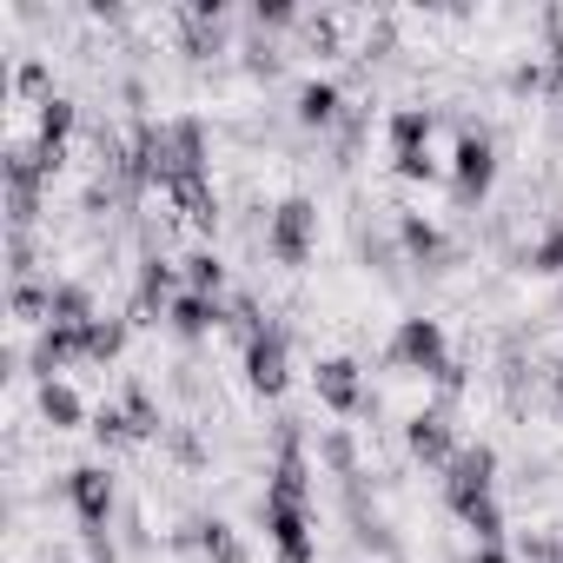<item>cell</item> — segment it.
Returning <instances> with one entry per match:
<instances>
[{
  "mask_svg": "<svg viewBox=\"0 0 563 563\" xmlns=\"http://www.w3.org/2000/svg\"><path fill=\"white\" fill-rule=\"evenodd\" d=\"M405 451H411L424 471H451V457L464 451V444H457V431H451V411H444V405L418 411V418L405 424Z\"/></svg>",
  "mask_w": 563,
  "mask_h": 563,
  "instance_id": "cell-3",
  "label": "cell"
},
{
  "mask_svg": "<svg viewBox=\"0 0 563 563\" xmlns=\"http://www.w3.org/2000/svg\"><path fill=\"white\" fill-rule=\"evenodd\" d=\"M286 352H292V339L278 332V325H272V332L245 352V378H252V391H258V398H278V391H286V378H292Z\"/></svg>",
  "mask_w": 563,
  "mask_h": 563,
  "instance_id": "cell-8",
  "label": "cell"
},
{
  "mask_svg": "<svg viewBox=\"0 0 563 563\" xmlns=\"http://www.w3.org/2000/svg\"><path fill=\"white\" fill-rule=\"evenodd\" d=\"M126 332H133V319H93L87 325V365H113L126 352Z\"/></svg>",
  "mask_w": 563,
  "mask_h": 563,
  "instance_id": "cell-16",
  "label": "cell"
},
{
  "mask_svg": "<svg viewBox=\"0 0 563 563\" xmlns=\"http://www.w3.org/2000/svg\"><path fill=\"white\" fill-rule=\"evenodd\" d=\"M312 239H319V206L306 192H292L286 206L272 212V225H265V252L278 265H306L312 258Z\"/></svg>",
  "mask_w": 563,
  "mask_h": 563,
  "instance_id": "cell-1",
  "label": "cell"
},
{
  "mask_svg": "<svg viewBox=\"0 0 563 563\" xmlns=\"http://www.w3.org/2000/svg\"><path fill=\"white\" fill-rule=\"evenodd\" d=\"M166 319H173V332H179V339H206L212 325H225V306H219V299H206V292H179Z\"/></svg>",
  "mask_w": 563,
  "mask_h": 563,
  "instance_id": "cell-12",
  "label": "cell"
},
{
  "mask_svg": "<svg viewBox=\"0 0 563 563\" xmlns=\"http://www.w3.org/2000/svg\"><path fill=\"white\" fill-rule=\"evenodd\" d=\"M41 186H47V179H8V225H14V232H27V225L41 219Z\"/></svg>",
  "mask_w": 563,
  "mask_h": 563,
  "instance_id": "cell-19",
  "label": "cell"
},
{
  "mask_svg": "<svg viewBox=\"0 0 563 563\" xmlns=\"http://www.w3.org/2000/svg\"><path fill=\"white\" fill-rule=\"evenodd\" d=\"M457 517H464V530L477 537V543H497L504 537V510H497V490L490 497H464V504H451Z\"/></svg>",
  "mask_w": 563,
  "mask_h": 563,
  "instance_id": "cell-17",
  "label": "cell"
},
{
  "mask_svg": "<svg viewBox=\"0 0 563 563\" xmlns=\"http://www.w3.org/2000/svg\"><path fill=\"white\" fill-rule=\"evenodd\" d=\"M54 563H67V556H54Z\"/></svg>",
  "mask_w": 563,
  "mask_h": 563,
  "instance_id": "cell-32",
  "label": "cell"
},
{
  "mask_svg": "<svg viewBox=\"0 0 563 563\" xmlns=\"http://www.w3.org/2000/svg\"><path fill=\"white\" fill-rule=\"evenodd\" d=\"M556 126H563V113H556Z\"/></svg>",
  "mask_w": 563,
  "mask_h": 563,
  "instance_id": "cell-31",
  "label": "cell"
},
{
  "mask_svg": "<svg viewBox=\"0 0 563 563\" xmlns=\"http://www.w3.org/2000/svg\"><path fill=\"white\" fill-rule=\"evenodd\" d=\"M159 199L179 212V225H192V232H212L219 225V192L206 186V179H179V186H159Z\"/></svg>",
  "mask_w": 563,
  "mask_h": 563,
  "instance_id": "cell-9",
  "label": "cell"
},
{
  "mask_svg": "<svg viewBox=\"0 0 563 563\" xmlns=\"http://www.w3.org/2000/svg\"><path fill=\"white\" fill-rule=\"evenodd\" d=\"M490 484H497V451H490V444H464V451L451 457V471H444V497H451V504L490 497Z\"/></svg>",
  "mask_w": 563,
  "mask_h": 563,
  "instance_id": "cell-6",
  "label": "cell"
},
{
  "mask_svg": "<svg viewBox=\"0 0 563 563\" xmlns=\"http://www.w3.org/2000/svg\"><path fill=\"white\" fill-rule=\"evenodd\" d=\"M398 372H424V378H438L444 365H451V345H444V325L438 319H405L398 332H391V352H385Z\"/></svg>",
  "mask_w": 563,
  "mask_h": 563,
  "instance_id": "cell-2",
  "label": "cell"
},
{
  "mask_svg": "<svg viewBox=\"0 0 563 563\" xmlns=\"http://www.w3.org/2000/svg\"><path fill=\"white\" fill-rule=\"evenodd\" d=\"M258 517H265V530H272L278 556H286V563H312V510H306V504L265 497V504H258Z\"/></svg>",
  "mask_w": 563,
  "mask_h": 563,
  "instance_id": "cell-4",
  "label": "cell"
},
{
  "mask_svg": "<svg viewBox=\"0 0 563 563\" xmlns=\"http://www.w3.org/2000/svg\"><path fill=\"white\" fill-rule=\"evenodd\" d=\"M199 550H206L212 563H252V556H245V543L232 537V523H219V517H212V523H199Z\"/></svg>",
  "mask_w": 563,
  "mask_h": 563,
  "instance_id": "cell-21",
  "label": "cell"
},
{
  "mask_svg": "<svg viewBox=\"0 0 563 563\" xmlns=\"http://www.w3.org/2000/svg\"><path fill=\"white\" fill-rule=\"evenodd\" d=\"M451 173H457V206H477V199L490 192V179H497V146L464 126V140H457V153H451Z\"/></svg>",
  "mask_w": 563,
  "mask_h": 563,
  "instance_id": "cell-5",
  "label": "cell"
},
{
  "mask_svg": "<svg viewBox=\"0 0 563 563\" xmlns=\"http://www.w3.org/2000/svg\"><path fill=\"white\" fill-rule=\"evenodd\" d=\"M219 286H225V265H219V252H192V258H186V292H206V299H219Z\"/></svg>",
  "mask_w": 563,
  "mask_h": 563,
  "instance_id": "cell-22",
  "label": "cell"
},
{
  "mask_svg": "<svg viewBox=\"0 0 563 563\" xmlns=\"http://www.w3.org/2000/svg\"><path fill=\"white\" fill-rule=\"evenodd\" d=\"M34 405H41V418H47L54 431H74V424L87 418V405H80V391H74L67 378H41V391H34Z\"/></svg>",
  "mask_w": 563,
  "mask_h": 563,
  "instance_id": "cell-14",
  "label": "cell"
},
{
  "mask_svg": "<svg viewBox=\"0 0 563 563\" xmlns=\"http://www.w3.org/2000/svg\"><path fill=\"white\" fill-rule=\"evenodd\" d=\"M319 451H325V464H332L339 477H358V451H352V438H345V431H325V438H319Z\"/></svg>",
  "mask_w": 563,
  "mask_h": 563,
  "instance_id": "cell-25",
  "label": "cell"
},
{
  "mask_svg": "<svg viewBox=\"0 0 563 563\" xmlns=\"http://www.w3.org/2000/svg\"><path fill=\"white\" fill-rule=\"evenodd\" d=\"M34 126H41V146H67V133L80 126V113H74V100L47 93V100H41V120H34Z\"/></svg>",
  "mask_w": 563,
  "mask_h": 563,
  "instance_id": "cell-18",
  "label": "cell"
},
{
  "mask_svg": "<svg viewBox=\"0 0 563 563\" xmlns=\"http://www.w3.org/2000/svg\"><path fill=\"white\" fill-rule=\"evenodd\" d=\"M312 385H319V398H325V405H332L339 418L365 405V378H358V365H352V358H319Z\"/></svg>",
  "mask_w": 563,
  "mask_h": 563,
  "instance_id": "cell-10",
  "label": "cell"
},
{
  "mask_svg": "<svg viewBox=\"0 0 563 563\" xmlns=\"http://www.w3.org/2000/svg\"><path fill=\"white\" fill-rule=\"evenodd\" d=\"M14 93H21V100H47V60H21Z\"/></svg>",
  "mask_w": 563,
  "mask_h": 563,
  "instance_id": "cell-27",
  "label": "cell"
},
{
  "mask_svg": "<svg viewBox=\"0 0 563 563\" xmlns=\"http://www.w3.org/2000/svg\"><path fill=\"white\" fill-rule=\"evenodd\" d=\"M87 556H93V563H113L120 550H113V537H107V530H87Z\"/></svg>",
  "mask_w": 563,
  "mask_h": 563,
  "instance_id": "cell-28",
  "label": "cell"
},
{
  "mask_svg": "<svg viewBox=\"0 0 563 563\" xmlns=\"http://www.w3.org/2000/svg\"><path fill=\"white\" fill-rule=\"evenodd\" d=\"M126 424H133V438H153V431H166L159 424V411H153V398H146V385H126Z\"/></svg>",
  "mask_w": 563,
  "mask_h": 563,
  "instance_id": "cell-23",
  "label": "cell"
},
{
  "mask_svg": "<svg viewBox=\"0 0 563 563\" xmlns=\"http://www.w3.org/2000/svg\"><path fill=\"white\" fill-rule=\"evenodd\" d=\"M391 166H398V179H438V159H431V146H418V153H391Z\"/></svg>",
  "mask_w": 563,
  "mask_h": 563,
  "instance_id": "cell-26",
  "label": "cell"
},
{
  "mask_svg": "<svg viewBox=\"0 0 563 563\" xmlns=\"http://www.w3.org/2000/svg\"><path fill=\"white\" fill-rule=\"evenodd\" d=\"M556 398H563V365H556Z\"/></svg>",
  "mask_w": 563,
  "mask_h": 563,
  "instance_id": "cell-30",
  "label": "cell"
},
{
  "mask_svg": "<svg viewBox=\"0 0 563 563\" xmlns=\"http://www.w3.org/2000/svg\"><path fill=\"white\" fill-rule=\"evenodd\" d=\"M523 265H530V272H563V219H556L530 252H523Z\"/></svg>",
  "mask_w": 563,
  "mask_h": 563,
  "instance_id": "cell-24",
  "label": "cell"
},
{
  "mask_svg": "<svg viewBox=\"0 0 563 563\" xmlns=\"http://www.w3.org/2000/svg\"><path fill=\"white\" fill-rule=\"evenodd\" d=\"M431 107H398L391 113V153H418V146H431Z\"/></svg>",
  "mask_w": 563,
  "mask_h": 563,
  "instance_id": "cell-15",
  "label": "cell"
},
{
  "mask_svg": "<svg viewBox=\"0 0 563 563\" xmlns=\"http://www.w3.org/2000/svg\"><path fill=\"white\" fill-rule=\"evenodd\" d=\"M93 319H100V312H93V292H87V286H54V325H80V332H87Z\"/></svg>",
  "mask_w": 563,
  "mask_h": 563,
  "instance_id": "cell-20",
  "label": "cell"
},
{
  "mask_svg": "<svg viewBox=\"0 0 563 563\" xmlns=\"http://www.w3.org/2000/svg\"><path fill=\"white\" fill-rule=\"evenodd\" d=\"M67 504L80 510V530H107V517H113V477L100 464L67 471Z\"/></svg>",
  "mask_w": 563,
  "mask_h": 563,
  "instance_id": "cell-7",
  "label": "cell"
},
{
  "mask_svg": "<svg viewBox=\"0 0 563 563\" xmlns=\"http://www.w3.org/2000/svg\"><path fill=\"white\" fill-rule=\"evenodd\" d=\"M398 239H405V252H411L418 265H438V272L451 265V245H444V232H438L431 219H418V212H405V219H398Z\"/></svg>",
  "mask_w": 563,
  "mask_h": 563,
  "instance_id": "cell-13",
  "label": "cell"
},
{
  "mask_svg": "<svg viewBox=\"0 0 563 563\" xmlns=\"http://www.w3.org/2000/svg\"><path fill=\"white\" fill-rule=\"evenodd\" d=\"M471 563H504V556H497V543H477V556H471Z\"/></svg>",
  "mask_w": 563,
  "mask_h": 563,
  "instance_id": "cell-29",
  "label": "cell"
},
{
  "mask_svg": "<svg viewBox=\"0 0 563 563\" xmlns=\"http://www.w3.org/2000/svg\"><path fill=\"white\" fill-rule=\"evenodd\" d=\"M292 113H299V126H319V133H325V126H339V120H345V93H339L332 80H306Z\"/></svg>",
  "mask_w": 563,
  "mask_h": 563,
  "instance_id": "cell-11",
  "label": "cell"
},
{
  "mask_svg": "<svg viewBox=\"0 0 563 563\" xmlns=\"http://www.w3.org/2000/svg\"><path fill=\"white\" fill-rule=\"evenodd\" d=\"M556 306H563V299H556Z\"/></svg>",
  "mask_w": 563,
  "mask_h": 563,
  "instance_id": "cell-33",
  "label": "cell"
}]
</instances>
